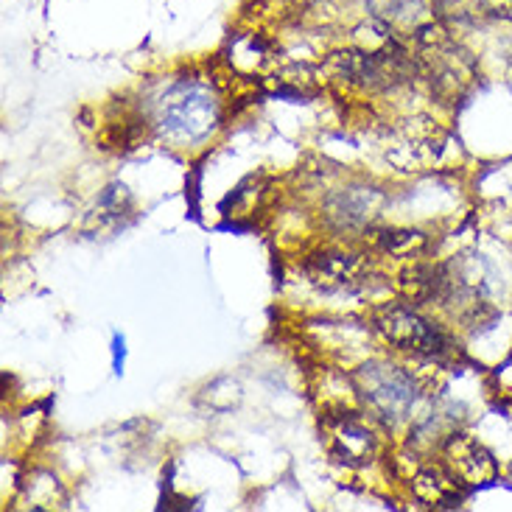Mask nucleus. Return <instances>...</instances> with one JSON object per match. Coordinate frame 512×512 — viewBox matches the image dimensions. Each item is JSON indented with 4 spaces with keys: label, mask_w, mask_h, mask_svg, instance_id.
Returning a JSON list of instances; mask_svg holds the SVG:
<instances>
[{
    "label": "nucleus",
    "mask_w": 512,
    "mask_h": 512,
    "mask_svg": "<svg viewBox=\"0 0 512 512\" xmlns=\"http://www.w3.org/2000/svg\"><path fill=\"white\" fill-rule=\"evenodd\" d=\"M143 115L157 138L174 149H188L208 140L222 124V101L210 84L177 79L143 107Z\"/></svg>",
    "instance_id": "obj_1"
},
{
    "label": "nucleus",
    "mask_w": 512,
    "mask_h": 512,
    "mask_svg": "<svg viewBox=\"0 0 512 512\" xmlns=\"http://www.w3.org/2000/svg\"><path fill=\"white\" fill-rule=\"evenodd\" d=\"M415 42L417 76L429 84L431 96L440 101H459L476 82V65L473 56L454 42L448 28L440 26L437 20H429L412 34Z\"/></svg>",
    "instance_id": "obj_2"
},
{
    "label": "nucleus",
    "mask_w": 512,
    "mask_h": 512,
    "mask_svg": "<svg viewBox=\"0 0 512 512\" xmlns=\"http://www.w3.org/2000/svg\"><path fill=\"white\" fill-rule=\"evenodd\" d=\"M373 325L387 345H392L395 350H403V353H412L417 359L440 361L443 364V361L457 356L454 339L440 325H434L431 319L415 311L412 303H392L378 308Z\"/></svg>",
    "instance_id": "obj_3"
},
{
    "label": "nucleus",
    "mask_w": 512,
    "mask_h": 512,
    "mask_svg": "<svg viewBox=\"0 0 512 512\" xmlns=\"http://www.w3.org/2000/svg\"><path fill=\"white\" fill-rule=\"evenodd\" d=\"M361 403L367 412H373L375 420L395 426L409 417L417 398V384L412 375L403 373L401 367L389 361H367L353 373Z\"/></svg>",
    "instance_id": "obj_4"
},
{
    "label": "nucleus",
    "mask_w": 512,
    "mask_h": 512,
    "mask_svg": "<svg viewBox=\"0 0 512 512\" xmlns=\"http://www.w3.org/2000/svg\"><path fill=\"white\" fill-rule=\"evenodd\" d=\"M445 143L443 126L429 115H412L389 129L387 160L401 171H426L443 157Z\"/></svg>",
    "instance_id": "obj_5"
},
{
    "label": "nucleus",
    "mask_w": 512,
    "mask_h": 512,
    "mask_svg": "<svg viewBox=\"0 0 512 512\" xmlns=\"http://www.w3.org/2000/svg\"><path fill=\"white\" fill-rule=\"evenodd\" d=\"M308 286L317 291H361L370 286L373 261L367 255L345 250H322L308 255L300 266Z\"/></svg>",
    "instance_id": "obj_6"
},
{
    "label": "nucleus",
    "mask_w": 512,
    "mask_h": 512,
    "mask_svg": "<svg viewBox=\"0 0 512 512\" xmlns=\"http://www.w3.org/2000/svg\"><path fill=\"white\" fill-rule=\"evenodd\" d=\"M328 431V451L336 462L347 468H367L381 454V440L375 429L361 417V412H345L336 417H322Z\"/></svg>",
    "instance_id": "obj_7"
},
{
    "label": "nucleus",
    "mask_w": 512,
    "mask_h": 512,
    "mask_svg": "<svg viewBox=\"0 0 512 512\" xmlns=\"http://www.w3.org/2000/svg\"><path fill=\"white\" fill-rule=\"evenodd\" d=\"M443 459L445 468L454 473V479L465 490L482 487L496 479V459L485 445L476 443L471 434H462V431L448 434L443 443Z\"/></svg>",
    "instance_id": "obj_8"
},
{
    "label": "nucleus",
    "mask_w": 512,
    "mask_h": 512,
    "mask_svg": "<svg viewBox=\"0 0 512 512\" xmlns=\"http://www.w3.org/2000/svg\"><path fill=\"white\" fill-rule=\"evenodd\" d=\"M384 205V196L373 188H347L328 199L325 219L336 230H367L378 210Z\"/></svg>",
    "instance_id": "obj_9"
},
{
    "label": "nucleus",
    "mask_w": 512,
    "mask_h": 512,
    "mask_svg": "<svg viewBox=\"0 0 512 512\" xmlns=\"http://www.w3.org/2000/svg\"><path fill=\"white\" fill-rule=\"evenodd\" d=\"M412 493L417 501L429 504L434 510H454L462 504L465 487L454 479V473L448 471L445 465H426L417 468V473L409 479Z\"/></svg>",
    "instance_id": "obj_10"
},
{
    "label": "nucleus",
    "mask_w": 512,
    "mask_h": 512,
    "mask_svg": "<svg viewBox=\"0 0 512 512\" xmlns=\"http://www.w3.org/2000/svg\"><path fill=\"white\" fill-rule=\"evenodd\" d=\"M370 12L378 20H384L392 31L398 34H415L417 28L426 26L434 20L429 14V3L426 0H367Z\"/></svg>",
    "instance_id": "obj_11"
},
{
    "label": "nucleus",
    "mask_w": 512,
    "mask_h": 512,
    "mask_svg": "<svg viewBox=\"0 0 512 512\" xmlns=\"http://www.w3.org/2000/svg\"><path fill=\"white\" fill-rule=\"evenodd\" d=\"M370 250L384 258H417L426 250V236L420 230H401V227H367Z\"/></svg>",
    "instance_id": "obj_12"
},
{
    "label": "nucleus",
    "mask_w": 512,
    "mask_h": 512,
    "mask_svg": "<svg viewBox=\"0 0 512 512\" xmlns=\"http://www.w3.org/2000/svg\"><path fill=\"white\" fill-rule=\"evenodd\" d=\"M230 65L238 73H247V76H255L272 65V48L269 42L263 40L261 34H247V37H238L233 45H230Z\"/></svg>",
    "instance_id": "obj_13"
},
{
    "label": "nucleus",
    "mask_w": 512,
    "mask_h": 512,
    "mask_svg": "<svg viewBox=\"0 0 512 512\" xmlns=\"http://www.w3.org/2000/svg\"><path fill=\"white\" fill-rule=\"evenodd\" d=\"M26 499L31 510H51L62 501L59 479L51 473H34L26 482Z\"/></svg>",
    "instance_id": "obj_14"
},
{
    "label": "nucleus",
    "mask_w": 512,
    "mask_h": 512,
    "mask_svg": "<svg viewBox=\"0 0 512 512\" xmlns=\"http://www.w3.org/2000/svg\"><path fill=\"white\" fill-rule=\"evenodd\" d=\"M493 392L504 403H512V359L507 364H501L499 370L493 373Z\"/></svg>",
    "instance_id": "obj_15"
},
{
    "label": "nucleus",
    "mask_w": 512,
    "mask_h": 512,
    "mask_svg": "<svg viewBox=\"0 0 512 512\" xmlns=\"http://www.w3.org/2000/svg\"><path fill=\"white\" fill-rule=\"evenodd\" d=\"M479 6H482V14L512 20V0H479Z\"/></svg>",
    "instance_id": "obj_16"
},
{
    "label": "nucleus",
    "mask_w": 512,
    "mask_h": 512,
    "mask_svg": "<svg viewBox=\"0 0 512 512\" xmlns=\"http://www.w3.org/2000/svg\"><path fill=\"white\" fill-rule=\"evenodd\" d=\"M124 367V339H115V373H121Z\"/></svg>",
    "instance_id": "obj_17"
}]
</instances>
